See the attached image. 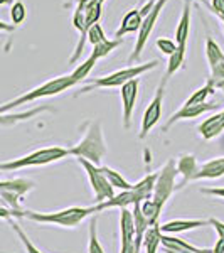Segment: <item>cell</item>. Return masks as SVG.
Wrapping results in <instances>:
<instances>
[{
    "instance_id": "cell-1",
    "label": "cell",
    "mask_w": 224,
    "mask_h": 253,
    "mask_svg": "<svg viewBox=\"0 0 224 253\" xmlns=\"http://www.w3.org/2000/svg\"><path fill=\"white\" fill-rule=\"evenodd\" d=\"M95 213V206L91 208H81L73 206L68 210L54 211V213H37V211H20V218L31 219L36 223H49V224H58L64 228H76L81 224L89 214Z\"/></svg>"
},
{
    "instance_id": "cell-2",
    "label": "cell",
    "mask_w": 224,
    "mask_h": 253,
    "mask_svg": "<svg viewBox=\"0 0 224 253\" xmlns=\"http://www.w3.org/2000/svg\"><path fill=\"white\" fill-rule=\"evenodd\" d=\"M69 156H76L78 159H86L88 162L95 166H100L103 157L107 156V144H105L103 130L100 122H95L88 126L84 132V137L79 140V144L68 150Z\"/></svg>"
},
{
    "instance_id": "cell-3",
    "label": "cell",
    "mask_w": 224,
    "mask_h": 253,
    "mask_svg": "<svg viewBox=\"0 0 224 253\" xmlns=\"http://www.w3.org/2000/svg\"><path fill=\"white\" fill-rule=\"evenodd\" d=\"M75 84H76V80L73 78L71 75L52 78V80L46 81V83H42L40 86L17 96L15 100L9 101V103L2 105V107H0V115H3V113H9L10 110L17 108V107H20V105H27V103H31V101L39 100V98H47V96L59 95L61 91H66L68 88L75 86Z\"/></svg>"
},
{
    "instance_id": "cell-4",
    "label": "cell",
    "mask_w": 224,
    "mask_h": 253,
    "mask_svg": "<svg viewBox=\"0 0 224 253\" xmlns=\"http://www.w3.org/2000/svg\"><path fill=\"white\" fill-rule=\"evenodd\" d=\"M157 64H158V61H149V63L138 64V66H128L123 69H118V71L110 73V75L103 76V78H95V80H91L89 84H86L84 88H81L78 95L93 91V89H96V88H121L125 83H128V81L137 80L140 75H144V73L150 71V69L157 68Z\"/></svg>"
},
{
    "instance_id": "cell-5",
    "label": "cell",
    "mask_w": 224,
    "mask_h": 253,
    "mask_svg": "<svg viewBox=\"0 0 224 253\" xmlns=\"http://www.w3.org/2000/svg\"><path fill=\"white\" fill-rule=\"evenodd\" d=\"M66 156H69L68 149H63V147H47V149L34 150V152L27 154L24 157L14 159V161L0 162V170L7 172V170H19V169H26V167L46 166V164H52V162H58Z\"/></svg>"
},
{
    "instance_id": "cell-6",
    "label": "cell",
    "mask_w": 224,
    "mask_h": 253,
    "mask_svg": "<svg viewBox=\"0 0 224 253\" xmlns=\"http://www.w3.org/2000/svg\"><path fill=\"white\" fill-rule=\"evenodd\" d=\"M177 162L174 159H169L165 162V166L160 169V172H157V181L153 186V194L152 199L164 208V205L170 199L174 189H176V177H177Z\"/></svg>"
},
{
    "instance_id": "cell-7",
    "label": "cell",
    "mask_w": 224,
    "mask_h": 253,
    "mask_svg": "<svg viewBox=\"0 0 224 253\" xmlns=\"http://www.w3.org/2000/svg\"><path fill=\"white\" fill-rule=\"evenodd\" d=\"M165 3H167V0H155V3L152 5V9L149 10V14H147L144 17V20H142V26H140V29H138V36H137V41H135V47H133V52L128 58L130 64L140 59L142 51H144L147 41H149L150 34H152L153 27H155V24H157L158 17H160L162 10H164Z\"/></svg>"
},
{
    "instance_id": "cell-8",
    "label": "cell",
    "mask_w": 224,
    "mask_h": 253,
    "mask_svg": "<svg viewBox=\"0 0 224 253\" xmlns=\"http://www.w3.org/2000/svg\"><path fill=\"white\" fill-rule=\"evenodd\" d=\"M78 162L84 169V172L88 174L89 186L93 187V193H95V201L103 203V201L112 199L113 196H115V189L110 186V182L107 181L105 174L101 172L100 166L91 164V162H88L86 159H78Z\"/></svg>"
},
{
    "instance_id": "cell-9",
    "label": "cell",
    "mask_w": 224,
    "mask_h": 253,
    "mask_svg": "<svg viewBox=\"0 0 224 253\" xmlns=\"http://www.w3.org/2000/svg\"><path fill=\"white\" fill-rule=\"evenodd\" d=\"M34 182L29 179H7L0 181V198L10 210L20 211V198L34 189Z\"/></svg>"
},
{
    "instance_id": "cell-10",
    "label": "cell",
    "mask_w": 224,
    "mask_h": 253,
    "mask_svg": "<svg viewBox=\"0 0 224 253\" xmlns=\"http://www.w3.org/2000/svg\"><path fill=\"white\" fill-rule=\"evenodd\" d=\"M206 58L211 69L209 83L214 88H224V52L211 38L206 39Z\"/></svg>"
},
{
    "instance_id": "cell-11",
    "label": "cell",
    "mask_w": 224,
    "mask_h": 253,
    "mask_svg": "<svg viewBox=\"0 0 224 253\" xmlns=\"http://www.w3.org/2000/svg\"><path fill=\"white\" fill-rule=\"evenodd\" d=\"M165 78H162L160 86L157 88L155 95H153L152 101L149 103V107L144 112L142 117V126H140V138H145L149 135V132L157 125V122L162 117V101H164V88H165Z\"/></svg>"
},
{
    "instance_id": "cell-12",
    "label": "cell",
    "mask_w": 224,
    "mask_h": 253,
    "mask_svg": "<svg viewBox=\"0 0 224 253\" xmlns=\"http://www.w3.org/2000/svg\"><path fill=\"white\" fill-rule=\"evenodd\" d=\"M153 3H155V0H149L144 7H138V9L128 10L127 14L123 15V19H121L120 27H118V31L115 32V38L121 39L125 34H130V32H138V29H140V26H142V20H144L145 15L149 14V10L152 9Z\"/></svg>"
},
{
    "instance_id": "cell-13",
    "label": "cell",
    "mask_w": 224,
    "mask_h": 253,
    "mask_svg": "<svg viewBox=\"0 0 224 253\" xmlns=\"http://www.w3.org/2000/svg\"><path fill=\"white\" fill-rule=\"evenodd\" d=\"M218 105L216 103H201V105H182L181 110H177L172 117L167 120V124L164 125V132L169 126H172L174 124H177L179 120H189V118H195V117H201L204 113L211 112V110H216Z\"/></svg>"
},
{
    "instance_id": "cell-14",
    "label": "cell",
    "mask_w": 224,
    "mask_h": 253,
    "mask_svg": "<svg viewBox=\"0 0 224 253\" xmlns=\"http://www.w3.org/2000/svg\"><path fill=\"white\" fill-rule=\"evenodd\" d=\"M138 96V78L125 83L121 86V101H123V126L130 128L132 124L133 108H135V101Z\"/></svg>"
},
{
    "instance_id": "cell-15",
    "label": "cell",
    "mask_w": 224,
    "mask_h": 253,
    "mask_svg": "<svg viewBox=\"0 0 224 253\" xmlns=\"http://www.w3.org/2000/svg\"><path fill=\"white\" fill-rule=\"evenodd\" d=\"M137 198L135 194H133L132 189L128 191H121L120 194L113 196L112 199H108V201H103V203H98L95 206V213H100V211L103 210H110V208H120V210H123V208H128V206H133L137 205Z\"/></svg>"
},
{
    "instance_id": "cell-16",
    "label": "cell",
    "mask_w": 224,
    "mask_h": 253,
    "mask_svg": "<svg viewBox=\"0 0 224 253\" xmlns=\"http://www.w3.org/2000/svg\"><path fill=\"white\" fill-rule=\"evenodd\" d=\"M206 224L207 221H204V219H174V221L160 224V231L165 235H176L182 233V231H190L195 230V228L206 226Z\"/></svg>"
},
{
    "instance_id": "cell-17",
    "label": "cell",
    "mask_w": 224,
    "mask_h": 253,
    "mask_svg": "<svg viewBox=\"0 0 224 253\" xmlns=\"http://www.w3.org/2000/svg\"><path fill=\"white\" fill-rule=\"evenodd\" d=\"M120 236L121 247L123 245H135V224H133V214L128 208H123L120 214Z\"/></svg>"
},
{
    "instance_id": "cell-18",
    "label": "cell",
    "mask_w": 224,
    "mask_h": 253,
    "mask_svg": "<svg viewBox=\"0 0 224 253\" xmlns=\"http://www.w3.org/2000/svg\"><path fill=\"white\" fill-rule=\"evenodd\" d=\"M224 175V157H216L213 161L206 162L197 172L194 174L192 181H199V179H218Z\"/></svg>"
},
{
    "instance_id": "cell-19",
    "label": "cell",
    "mask_w": 224,
    "mask_h": 253,
    "mask_svg": "<svg viewBox=\"0 0 224 253\" xmlns=\"http://www.w3.org/2000/svg\"><path fill=\"white\" fill-rule=\"evenodd\" d=\"M160 243H162V247H165V248H172V250H181V252H187V253H213L211 250H206V248L194 247V245L187 243L186 240H181L174 235L162 233Z\"/></svg>"
},
{
    "instance_id": "cell-20",
    "label": "cell",
    "mask_w": 224,
    "mask_h": 253,
    "mask_svg": "<svg viewBox=\"0 0 224 253\" xmlns=\"http://www.w3.org/2000/svg\"><path fill=\"white\" fill-rule=\"evenodd\" d=\"M189 31H190V2L187 0L182 9L181 20L177 24L176 29V42L177 46H187V39H189Z\"/></svg>"
},
{
    "instance_id": "cell-21",
    "label": "cell",
    "mask_w": 224,
    "mask_h": 253,
    "mask_svg": "<svg viewBox=\"0 0 224 253\" xmlns=\"http://www.w3.org/2000/svg\"><path fill=\"white\" fill-rule=\"evenodd\" d=\"M155 181H157V172H153V174L145 175L142 181H138L137 184L132 186V191H133V194H135L138 203H144V201H147V199L152 198Z\"/></svg>"
},
{
    "instance_id": "cell-22",
    "label": "cell",
    "mask_w": 224,
    "mask_h": 253,
    "mask_svg": "<svg viewBox=\"0 0 224 253\" xmlns=\"http://www.w3.org/2000/svg\"><path fill=\"white\" fill-rule=\"evenodd\" d=\"M140 211H142V216H144V219L147 221L149 226H155V224H158L162 206L157 205L152 198L147 199V201H144V203H140Z\"/></svg>"
},
{
    "instance_id": "cell-23",
    "label": "cell",
    "mask_w": 224,
    "mask_h": 253,
    "mask_svg": "<svg viewBox=\"0 0 224 253\" xmlns=\"http://www.w3.org/2000/svg\"><path fill=\"white\" fill-rule=\"evenodd\" d=\"M177 172L184 175V179H182V186L187 184L189 181H192L194 174L197 172L195 157L194 156H182L177 162Z\"/></svg>"
},
{
    "instance_id": "cell-24",
    "label": "cell",
    "mask_w": 224,
    "mask_h": 253,
    "mask_svg": "<svg viewBox=\"0 0 224 253\" xmlns=\"http://www.w3.org/2000/svg\"><path fill=\"white\" fill-rule=\"evenodd\" d=\"M100 169H101V172L105 174V177H107V181L110 182V186H112L113 189H115V187L120 191L132 189V184H130V182L120 172H118V170L112 169V167H107V166H103V167L100 166Z\"/></svg>"
},
{
    "instance_id": "cell-25",
    "label": "cell",
    "mask_w": 224,
    "mask_h": 253,
    "mask_svg": "<svg viewBox=\"0 0 224 253\" xmlns=\"http://www.w3.org/2000/svg\"><path fill=\"white\" fill-rule=\"evenodd\" d=\"M160 236H162V231H160V224H155V226H150L147 230V233L144 236V243L142 247L145 248V253H157L158 247H160Z\"/></svg>"
},
{
    "instance_id": "cell-26",
    "label": "cell",
    "mask_w": 224,
    "mask_h": 253,
    "mask_svg": "<svg viewBox=\"0 0 224 253\" xmlns=\"http://www.w3.org/2000/svg\"><path fill=\"white\" fill-rule=\"evenodd\" d=\"M184 61H186V46H179L177 51L169 56V63H167V71L164 78L169 80L174 73H177L179 69L184 66Z\"/></svg>"
},
{
    "instance_id": "cell-27",
    "label": "cell",
    "mask_w": 224,
    "mask_h": 253,
    "mask_svg": "<svg viewBox=\"0 0 224 253\" xmlns=\"http://www.w3.org/2000/svg\"><path fill=\"white\" fill-rule=\"evenodd\" d=\"M120 44H121V39H115V41L107 39V41H103V42L93 46V51H91V54H89V58H93L95 61L107 58V56L112 54V52L115 51V49L120 46Z\"/></svg>"
},
{
    "instance_id": "cell-28",
    "label": "cell",
    "mask_w": 224,
    "mask_h": 253,
    "mask_svg": "<svg viewBox=\"0 0 224 253\" xmlns=\"http://www.w3.org/2000/svg\"><path fill=\"white\" fill-rule=\"evenodd\" d=\"M46 107H40V108H36V110H31V112H24V113H3V115H0V125H5V126H9V125H14V124H17V122L20 120H27V118H31V117H36V115H39L40 112H46Z\"/></svg>"
},
{
    "instance_id": "cell-29",
    "label": "cell",
    "mask_w": 224,
    "mask_h": 253,
    "mask_svg": "<svg viewBox=\"0 0 224 253\" xmlns=\"http://www.w3.org/2000/svg\"><path fill=\"white\" fill-rule=\"evenodd\" d=\"M214 86L207 81V83L204 84L202 88H199L197 91H194L192 95H190L189 98H187V101L184 105H201V103H206L207 96L211 95V93H214Z\"/></svg>"
},
{
    "instance_id": "cell-30",
    "label": "cell",
    "mask_w": 224,
    "mask_h": 253,
    "mask_svg": "<svg viewBox=\"0 0 224 253\" xmlns=\"http://www.w3.org/2000/svg\"><path fill=\"white\" fill-rule=\"evenodd\" d=\"M88 253H105L103 247H101L100 240H98V226L96 219L93 218L89 223V242H88Z\"/></svg>"
},
{
    "instance_id": "cell-31",
    "label": "cell",
    "mask_w": 224,
    "mask_h": 253,
    "mask_svg": "<svg viewBox=\"0 0 224 253\" xmlns=\"http://www.w3.org/2000/svg\"><path fill=\"white\" fill-rule=\"evenodd\" d=\"M27 17V10H26V5H24L20 0H17V2L12 3L10 7V20H12V26H20V24L26 20Z\"/></svg>"
},
{
    "instance_id": "cell-32",
    "label": "cell",
    "mask_w": 224,
    "mask_h": 253,
    "mask_svg": "<svg viewBox=\"0 0 224 253\" xmlns=\"http://www.w3.org/2000/svg\"><path fill=\"white\" fill-rule=\"evenodd\" d=\"M95 64H96V61L93 58H88L83 64H79V66L71 73V76L76 80V83L81 81V80H86L89 76V73H91V69L95 68Z\"/></svg>"
},
{
    "instance_id": "cell-33",
    "label": "cell",
    "mask_w": 224,
    "mask_h": 253,
    "mask_svg": "<svg viewBox=\"0 0 224 253\" xmlns=\"http://www.w3.org/2000/svg\"><path fill=\"white\" fill-rule=\"evenodd\" d=\"M107 34H105V31H103V27L100 26V22L95 24L93 27H89V31H88V41H89V44L91 46H96V44H100V42H103V41H107Z\"/></svg>"
},
{
    "instance_id": "cell-34",
    "label": "cell",
    "mask_w": 224,
    "mask_h": 253,
    "mask_svg": "<svg viewBox=\"0 0 224 253\" xmlns=\"http://www.w3.org/2000/svg\"><path fill=\"white\" fill-rule=\"evenodd\" d=\"M157 47H158V51L162 52V54H165V56H170V54H174V52L177 51V42L174 39H169V38H158L157 39Z\"/></svg>"
},
{
    "instance_id": "cell-35",
    "label": "cell",
    "mask_w": 224,
    "mask_h": 253,
    "mask_svg": "<svg viewBox=\"0 0 224 253\" xmlns=\"http://www.w3.org/2000/svg\"><path fill=\"white\" fill-rule=\"evenodd\" d=\"M209 7L216 15H219V19L224 20V0H211Z\"/></svg>"
},
{
    "instance_id": "cell-36",
    "label": "cell",
    "mask_w": 224,
    "mask_h": 253,
    "mask_svg": "<svg viewBox=\"0 0 224 253\" xmlns=\"http://www.w3.org/2000/svg\"><path fill=\"white\" fill-rule=\"evenodd\" d=\"M207 224L214 226V230H216V233L219 235V238L224 240V223L223 221H219V219H216V218H211L209 221H207Z\"/></svg>"
},
{
    "instance_id": "cell-37",
    "label": "cell",
    "mask_w": 224,
    "mask_h": 253,
    "mask_svg": "<svg viewBox=\"0 0 224 253\" xmlns=\"http://www.w3.org/2000/svg\"><path fill=\"white\" fill-rule=\"evenodd\" d=\"M204 194H211V196H218V198H223L224 199V187H213V189H202Z\"/></svg>"
},
{
    "instance_id": "cell-38",
    "label": "cell",
    "mask_w": 224,
    "mask_h": 253,
    "mask_svg": "<svg viewBox=\"0 0 224 253\" xmlns=\"http://www.w3.org/2000/svg\"><path fill=\"white\" fill-rule=\"evenodd\" d=\"M223 132H224V110L221 112V118H219V124H218V126H216V137L221 135Z\"/></svg>"
},
{
    "instance_id": "cell-39",
    "label": "cell",
    "mask_w": 224,
    "mask_h": 253,
    "mask_svg": "<svg viewBox=\"0 0 224 253\" xmlns=\"http://www.w3.org/2000/svg\"><path fill=\"white\" fill-rule=\"evenodd\" d=\"M15 31V26L12 24H7L3 20H0V32H14Z\"/></svg>"
},
{
    "instance_id": "cell-40",
    "label": "cell",
    "mask_w": 224,
    "mask_h": 253,
    "mask_svg": "<svg viewBox=\"0 0 224 253\" xmlns=\"http://www.w3.org/2000/svg\"><path fill=\"white\" fill-rule=\"evenodd\" d=\"M213 253H224V240L219 238L218 242H216L214 248H213Z\"/></svg>"
},
{
    "instance_id": "cell-41",
    "label": "cell",
    "mask_w": 224,
    "mask_h": 253,
    "mask_svg": "<svg viewBox=\"0 0 224 253\" xmlns=\"http://www.w3.org/2000/svg\"><path fill=\"white\" fill-rule=\"evenodd\" d=\"M10 0H0V5H5V3H9Z\"/></svg>"
},
{
    "instance_id": "cell-42",
    "label": "cell",
    "mask_w": 224,
    "mask_h": 253,
    "mask_svg": "<svg viewBox=\"0 0 224 253\" xmlns=\"http://www.w3.org/2000/svg\"><path fill=\"white\" fill-rule=\"evenodd\" d=\"M0 205H2V206H7L5 203H3V199H2V198H0Z\"/></svg>"
},
{
    "instance_id": "cell-43",
    "label": "cell",
    "mask_w": 224,
    "mask_h": 253,
    "mask_svg": "<svg viewBox=\"0 0 224 253\" xmlns=\"http://www.w3.org/2000/svg\"><path fill=\"white\" fill-rule=\"evenodd\" d=\"M100 2H101V3H105V2H107V0H100Z\"/></svg>"
},
{
    "instance_id": "cell-44",
    "label": "cell",
    "mask_w": 224,
    "mask_h": 253,
    "mask_svg": "<svg viewBox=\"0 0 224 253\" xmlns=\"http://www.w3.org/2000/svg\"><path fill=\"white\" fill-rule=\"evenodd\" d=\"M223 31H224V20H223Z\"/></svg>"
},
{
    "instance_id": "cell-45",
    "label": "cell",
    "mask_w": 224,
    "mask_h": 253,
    "mask_svg": "<svg viewBox=\"0 0 224 253\" xmlns=\"http://www.w3.org/2000/svg\"><path fill=\"white\" fill-rule=\"evenodd\" d=\"M201 2H204V3H206V0H201Z\"/></svg>"
}]
</instances>
